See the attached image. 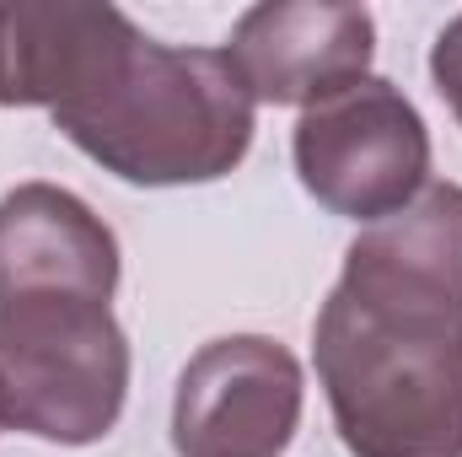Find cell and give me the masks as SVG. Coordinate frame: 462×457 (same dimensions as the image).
<instances>
[{
	"instance_id": "obj_1",
	"label": "cell",
	"mask_w": 462,
	"mask_h": 457,
	"mask_svg": "<svg viewBox=\"0 0 462 457\" xmlns=\"http://www.w3.org/2000/svg\"><path fill=\"white\" fill-rule=\"evenodd\" d=\"M312 360L349 457H462V312L334 285Z\"/></svg>"
},
{
	"instance_id": "obj_2",
	"label": "cell",
	"mask_w": 462,
	"mask_h": 457,
	"mask_svg": "<svg viewBox=\"0 0 462 457\" xmlns=\"http://www.w3.org/2000/svg\"><path fill=\"white\" fill-rule=\"evenodd\" d=\"M253 124L258 103L226 49H172L145 33L87 98L54 108V129L134 189H189L236 173Z\"/></svg>"
},
{
	"instance_id": "obj_3",
	"label": "cell",
	"mask_w": 462,
	"mask_h": 457,
	"mask_svg": "<svg viewBox=\"0 0 462 457\" xmlns=\"http://www.w3.org/2000/svg\"><path fill=\"white\" fill-rule=\"evenodd\" d=\"M129 340L103 302L0 307V415L54 447H92L124 415Z\"/></svg>"
},
{
	"instance_id": "obj_4",
	"label": "cell",
	"mask_w": 462,
	"mask_h": 457,
	"mask_svg": "<svg viewBox=\"0 0 462 457\" xmlns=\"http://www.w3.org/2000/svg\"><path fill=\"white\" fill-rule=\"evenodd\" d=\"M301 189L345 221H387L430 183V129L420 108L382 76L301 108L291 135Z\"/></svg>"
},
{
	"instance_id": "obj_5",
	"label": "cell",
	"mask_w": 462,
	"mask_h": 457,
	"mask_svg": "<svg viewBox=\"0 0 462 457\" xmlns=\"http://www.w3.org/2000/svg\"><path fill=\"white\" fill-rule=\"evenodd\" d=\"M301 360L269 334H226L189 355L172 387L178 457H280L301 425Z\"/></svg>"
},
{
	"instance_id": "obj_6",
	"label": "cell",
	"mask_w": 462,
	"mask_h": 457,
	"mask_svg": "<svg viewBox=\"0 0 462 457\" xmlns=\"http://www.w3.org/2000/svg\"><path fill=\"white\" fill-rule=\"evenodd\" d=\"M376 16L349 0H269L236 16L226 60L253 103L312 108L371 76Z\"/></svg>"
},
{
	"instance_id": "obj_7",
	"label": "cell",
	"mask_w": 462,
	"mask_h": 457,
	"mask_svg": "<svg viewBox=\"0 0 462 457\" xmlns=\"http://www.w3.org/2000/svg\"><path fill=\"white\" fill-rule=\"evenodd\" d=\"M114 227L60 183H16L0 194V307L11 302H114Z\"/></svg>"
},
{
	"instance_id": "obj_8",
	"label": "cell",
	"mask_w": 462,
	"mask_h": 457,
	"mask_svg": "<svg viewBox=\"0 0 462 457\" xmlns=\"http://www.w3.org/2000/svg\"><path fill=\"white\" fill-rule=\"evenodd\" d=\"M140 38L97 0H5L0 5V108H65L87 98Z\"/></svg>"
},
{
	"instance_id": "obj_9",
	"label": "cell",
	"mask_w": 462,
	"mask_h": 457,
	"mask_svg": "<svg viewBox=\"0 0 462 457\" xmlns=\"http://www.w3.org/2000/svg\"><path fill=\"white\" fill-rule=\"evenodd\" d=\"M339 285L462 312V183H425L398 216L360 227Z\"/></svg>"
},
{
	"instance_id": "obj_10",
	"label": "cell",
	"mask_w": 462,
	"mask_h": 457,
	"mask_svg": "<svg viewBox=\"0 0 462 457\" xmlns=\"http://www.w3.org/2000/svg\"><path fill=\"white\" fill-rule=\"evenodd\" d=\"M430 81H436L441 103L452 108V118L462 124V11L436 33V43H430Z\"/></svg>"
},
{
	"instance_id": "obj_11",
	"label": "cell",
	"mask_w": 462,
	"mask_h": 457,
	"mask_svg": "<svg viewBox=\"0 0 462 457\" xmlns=\"http://www.w3.org/2000/svg\"><path fill=\"white\" fill-rule=\"evenodd\" d=\"M0 425H5V415H0Z\"/></svg>"
}]
</instances>
